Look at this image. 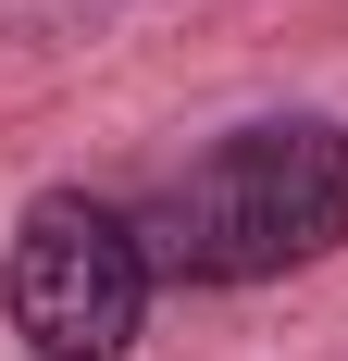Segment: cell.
<instances>
[{
  "label": "cell",
  "mask_w": 348,
  "mask_h": 361,
  "mask_svg": "<svg viewBox=\"0 0 348 361\" xmlns=\"http://www.w3.org/2000/svg\"><path fill=\"white\" fill-rule=\"evenodd\" d=\"M162 287H274L348 250V125L336 112H261L199 162H174L137 200Z\"/></svg>",
  "instance_id": "6da1fadb"
},
{
  "label": "cell",
  "mask_w": 348,
  "mask_h": 361,
  "mask_svg": "<svg viewBox=\"0 0 348 361\" xmlns=\"http://www.w3.org/2000/svg\"><path fill=\"white\" fill-rule=\"evenodd\" d=\"M149 237L125 200H87V187H37L13 237H0V324L25 336V361H125L149 324Z\"/></svg>",
  "instance_id": "7a4b0ae2"
},
{
  "label": "cell",
  "mask_w": 348,
  "mask_h": 361,
  "mask_svg": "<svg viewBox=\"0 0 348 361\" xmlns=\"http://www.w3.org/2000/svg\"><path fill=\"white\" fill-rule=\"evenodd\" d=\"M13 25H37V37H87V25H112L125 0H0Z\"/></svg>",
  "instance_id": "3957f363"
}]
</instances>
